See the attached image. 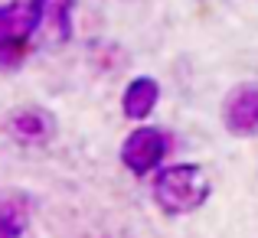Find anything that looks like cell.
Masks as SVG:
<instances>
[{
	"label": "cell",
	"instance_id": "9c48e42d",
	"mask_svg": "<svg viewBox=\"0 0 258 238\" xmlns=\"http://www.w3.org/2000/svg\"><path fill=\"white\" fill-rule=\"evenodd\" d=\"M26 43H30V39H7V43L0 46V69H17V65H23Z\"/></svg>",
	"mask_w": 258,
	"mask_h": 238
},
{
	"label": "cell",
	"instance_id": "3957f363",
	"mask_svg": "<svg viewBox=\"0 0 258 238\" xmlns=\"http://www.w3.org/2000/svg\"><path fill=\"white\" fill-rule=\"evenodd\" d=\"M222 121H226V131L235 134V137L258 134V82H245V85L232 88L226 95Z\"/></svg>",
	"mask_w": 258,
	"mask_h": 238
},
{
	"label": "cell",
	"instance_id": "ba28073f",
	"mask_svg": "<svg viewBox=\"0 0 258 238\" xmlns=\"http://www.w3.org/2000/svg\"><path fill=\"white\" fill-rule=\"evenodd\" d=\"M30 212L20 199H4L0 202V238H23Z\"/></svg>",
	"mask_w": 258,
	"mask_h": 238
},
{
	"label": "cell",
	"instance_id": "52a82bcc",
	"mask_svg": "<svg viewBox=\"0 0 258 238\" xmlns=\"http://www.w3.org/2000/svg\"><path fill=\"white\" fill-rule=\"evenodd\" d=\"M36 7H39V20L49 23L59 39L72 36V7H76V0H36Z\"/></svg>",
	"mask_w": 258,
	"mask_h": 238
},
{
	"label": "cell",
	"instance_id": "7a4b0ae2",
	"mask_svg": "<svg viewBox=\"0 0 258 238\" xmlns=\"http://www.w3.org/2000/svg\"><path fill=\"white\" fill-rule=\"evenodd\" d=\"M170 153V137L160 127H138L127 134V140L121 144V163L131 170L134 176H147L164 163Z\"/></svg>",
	"mask_w": 258,
	"mask_h": 238
},
{
	"label": "cell",
	"instance_id": "6da1fadb",
	"mask_svg": "<svg viewBox=\"0 0 258 238\" xmlns=\"http://www.w3.org/2000/svg\"><path fill=\"white\" fill-rule=\"evenodd\" d=\"M213 186L200 163H173L164 167L154 180V202L167 215H189L209 199Z\"/></svg>",
	"mask_w": 258,
	"mask_h": 238
},
{
	"label": "cell",
	"instance_id": "5b68a950",
	"mask_svg": "<svg viewBox=\"0 0 258 238\" xmlns=\"http://www.w3.org/2000/svg\"><path fill=\"white\" fill-rule=\"evenodd\" d=\"M39 23L36 0H13L10 7H0V46L7 39H30Z\"/></svg>",
	"mask_w": 258,
	"mask_h": 238
},
{
	"label": "cell",
	"instance_id": "277c9868",
	"mask_svg": "<svg viewBox=\"0 0 258 238\" xmlns=\"http://www.w3.org/2000/svg\"><path fill=\"white\" fill-rule=\"evenodd\" d=\"M7 131H10V137L17 140V144L36 147V144H46V140L56 134V121H52V114L43 111V108H20L17 114H10Z\"/></svg>",
	"mask_w": 258,
	"mask_h": 238
},
{
	"label": "cell",
	"instance_id": "8992f818",
	"mask_svg": "<svg viewBox=\"0 0 258 238\" xmlns=\"http://www.w3.org/2000/svg\"><path fill=\"white\" fill-rule=\"evenodd\" d=\"M157 98H160V85L154 82L151 75H138L131 85L124 88L121 95V108L131 121H144L147 114L157 108Z\"/></svg>",
	"mask_w": 258,
	"mask_h": 238
}]
</instances>
